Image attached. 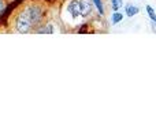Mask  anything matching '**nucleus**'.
<instances>
[{
	"mask_svg": "<svg viewBox=\"0 0 156 136\" xmlns=\"http://www.w3.org/2000/svg\"><path fill=\"white\" fill-rule=\"evenodd\" d=\"M15 29H16V32L22 33V34L29 33L30 30L33 29L32 19H30L29 14L26 12V10H25V8L18 14V15H16V18H15Z\"/></svg>",
	"mask_w": 156,
	"mask_h": 136,
	"instance_id": "1",
	"label": "nucleus"
},
{
	"mask_svg": "<svg viewBox=\"0 0 156 136\" xmlns=\"http://www.w3.org/2000/svg\"><path fill=\"white\" fill-rule=\"evenodd\" d=\"M25 10H26V12L29 14L30 19H32L33 26H36L37 23H40L41 19H43V16H44V11H43V8H41L40 5L30 4V5H27V7H25Z\"/></svg>",
	"mask_w": 156,
	"mask_h": 136,
	"instance_id": "2",
	"label": "nucleus"
},
{
	"mask_svg": "<svg viewBox=\"0 0 156 136\" xmlns=\"http://www.w3.org/2000/svg\"><path fill=\"white\" fill-rule=\"evenodd\" d=\"M66 10L70 14V16L73 19L81 18V5H80V0H70L66 5Z\"/></svg>",
	"mask_w": 156,
	"mask_h": 136,
	"instance_id": "3",
	"label": "nucleus"
},
{
	"mask_svg": "<svg viewBox=\"0 0 156 136\" xmlns=\"http://www.w3.org/2000/svg\"><path fill=\"white\" fill-rule=\"evenodd\" d=\"M80 5H81V16L86 18L92 14L93 11V3L92 0H80Z\"/></svg>",
	"mask_w": 156,
	"mask_h": 136,
	"instance_id": "4",
	"label": "nucleus"
},
{
	"mask_svg": "<svg viewBox=\"0 0 156 136\" xmlns=\"http://www.w3.org/2000/svg\"><path fill=\"white\" fill-rule=\"evenodd\" d=\"M125 11H126V16H129V18H132V16L137 15V14L140 12V8H138L137 5L127 4L126 7H125Z\"/></svg>",
	"mask_w": 156,
	"mask_h": 136,
	"instance_id": "5",
	"label": "nucleus"
},
{
	"mask_svg": "<svg viewBox=\"0 0 156 136\" xmlns=\"http://www.w3.org/2000/svg\"><path fill=\"white\" fill-rule=\"evenodd\" d=\"M122 19H123V14H121L119 11H114L112 15H111V23L116 25L119 22H122Z\"/></svg>",
	"mask_w": 156,
	"mask_h": 136,
	"instance_id": "6",
	"label": "nucleus"
},
{
	"mask_svg": "<svg viewBox=\"0 0 156 136\" xmlns=\"http://www.w3.org/2000/svg\"><path fill=\"white\" fill-rule=\"evenodd\" d=\"M93 5L96 7L99 15H104V5H103V0H92Z\"/></svg>",
	"mask_w": 156,
	"mask_h": 136,
	"instance_id": "7",
	"label": "nucleus"
},
{
	"mask_svg": "<svg viewBox=\"0 0 156 136\" xmlns=\"http://www.w3.org/2000/svg\"><path fill=\"white\" fill-rule=\"evenodd\" d=\"M38 33H40V34H45V33H48V34H52V33H54V26L48 23V25H45L44 27L38 29Z\"/></svg>",
	"mask_w": 156,
	"mask_h": 136,
	"instance_id": "8",
	"label": "nucleus"
},
{
	"mask_svg": "<svg viewBox=\"0 0 156 136\" xmlns=\"http://www.w3.org/2000/svg\"><path fill=\"white\" fill-rule=\"evenodd\" d=\"M145 10H147V14H148V16L151 18V21H154L156 22V14H155V11H154V8L151 7V5H145Z\"/></svg>",
	"mask_w": 156,
	"mask_h": 136,
	"instance_id": "9",
	"label": "nucleus"
},
{
	"mask_svg": "<svg viewBox=\"0 0 156 136\" xmlns=\"http://www.w3.org/2000/svg\"><path fill=\"white\" fill-rule=\"evenodd\" d=\"M122 5H123V2H122V0H111V7H112V11H118Z\"/></svg>",
	"mask_w": 156,
	"mask_h": 136,
	"instance_id": "10",
	"label": "nucleus"
},
{
	"mask_svg": "<svg viewBox=\"0 0 156 136\" xmlns=\"http://www.w3.org/2000/svg\"><path fill=\"white\" fill-rule=\"evenodd\" d=\"M5 7H7V3H5V0H0V14L4 12Z\"/></svg>",
	"mask_w": 156,
	"mask_h": 136,
	"instance_id": "11",
	"label": "nucleus"
}]
</instances>
